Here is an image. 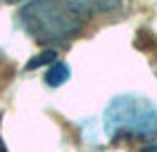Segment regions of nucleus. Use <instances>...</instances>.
Instances as JSON below:
<instances>
[{
	"mask_svg": "<svg viewBox=\"0 0 157 152\" xmlns=\"http://www.w3.org/2000/svg\"><path fill=\"white\" fill-rule=\"evenodd\" d=\"M140 152H157V145H152V147H145V150H140Z\"/></svg>",
	"mask_w": 157,
	"mask_h": 152,
	"instance_id": "423d86ee",
	"label": "nucleus"
},
{
	"mask_svg": "<svg viewBox=\"0 0 157 152\" xmlns=\"http://www.w3.org/2000/svg\"><path fill=\"white\" fill-rule=\"evenodd\" d=\"M105 133L157 138V107L138 95H117L105 109Z\"/></svg>",
	"mask_w": 157,
	"mask_h": 152,
	"instance_id": "f03ea898",
	"label": "nucleus"
},
{
	"mask_svg": "<svg viewBox=\"0 0 157 152\" xmlns=\"http://www.w3.org/2000/svg\"><path fill=\"white\" fill-rule=\"evenodd\" d=\"M71 71H69V66L64 62H52L48 66V71H45V86L50 88H59L62 83H67Z\"/></svg>",
	"mask_w": 157,
	"mask_h": 152,
	"instance_id": "7ed1b4c3",
	"label": "nucleus"
},
{
	"mask_svg": "<svg viewBox=\"0 0 157 152\" xmlns=\"http://www.w3.org/2000/svg\"><path fill=\"white\" fill-rule=\"evenodd\" d=\"M52 62H57V52H55V50H45V52H40L38 57H36V59H31L29 64H26V69H38L40 64H52Z\"/></svg>",
	"mask_w": 157,
	"mask_h": 152,
	"instance_id": "20e7f679",
	"label": "nucleus"
},
{
	"mask_svg": "<svg viewBox=\"0 0 157 152\" xmlns=\"http://www.w3.org/2000/svg\"><path fill=\"white\" fill-rule=\"evenodd\" d=\"M81 7H95V10H112L117 7L121 0H76Z\"/></svg>",
	"mask_w": 157,
	"mask_h": 152,
	"instance_id": "39448f33",
	"label": "nucleus"
},
{
	"mask_svg": "<svg viewBox=\"0 0 157 152\" xmlns=\"http://www.w3.org/2000/svg\"><path fill=\"white\" fill-rule=\"evenodd\" d=\"M19 21L36 43L57 45L83 28L86 12L76 0H29L19 10Z\"/></svg>",
	"mask_w": 157,
	"mask_h": 152,
	"instance_id": "f257e3e1",
	"label": "nucleus"
},
{
	"mask_svg": "<svg viewBox=\"0 0 157 152\" xmlns=\"http://www.w3.org/2000/svg\"><path fill=\"white\" fill-rule=\"evenodd\" d=\"M0 152H5V145H2V140H0Z\"/></svg>",
	"mask_w": 157,
	"mask_h": 152,
	"instance_id": "6e6552de",
	"label": "nucleus"
},
{
	"mask_svg": "<svg viewBox=\"0 0 157 152\" xmlns=\"http://www.w3.org/2000/svg\"><path fill=\"white\" fill-rule=\"evenodd\" d=\"M2 62H5V55H2V50H0V64H2Z\"/></svg>",
	"mask_w": 157,
	"mask_h": 152,
	"instance_id": "0eeeda50",
	"label": "nucleus"
}]
</instances>
